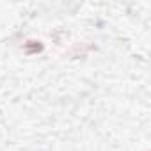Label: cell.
Returning a JSON list of instances; mask_svg holds the SVG:
<instances>
[{
	"mask_svg": "<svg viewBox=\"0 0 151 151\" xmlns=\"http://www.w3.org/2000/svg\"><path fill=\"white\" fill-rule=\"evenodd\" d=\"M25 50H27V53H34V52H39L41 50V45L36 43V41H29L25 45Z\"/></svg>",
	"mask_w": 151,
	"mask_h": 151,
	"instance_id": "obj_1",
	"label": "cell"
}]
</instances>
